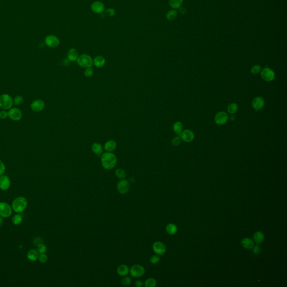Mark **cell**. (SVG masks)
Here are the masks:
<instances>
[{
    "label": "cell",
    "mask_w": 287,
    "mask_h": 287,
    "mask_svg": "<svg viewBox=\"0 0 287 287\" xmlns=\"http://www.w3.org/2000/svg\"><path fill=\"white\" fill-rule=\"evenodd\" d=\"M261 70V67L260 65H255L251 68V72L254 75L259 74Z\"/></svg>",
    "instance_id": "obj_35"
},
{
    "label": "cell",
    "mask_w": 287,
    "mask_h": 287,
    "mask_svg": "<svg viewBox=\"0 0 287 287\" xmlns=\"http://www.w3.org/2000/svg\"><path fill=\"white\" fill-rule=\"evenodd\" d=\"M238 107L237 104L236 103H232L231 104H229L228 107H227L228 112L231 114H234V113H236L238 110Z\"/></svg>",
    "instance_id": "obj_33"
},
{
    "label": "cell",
    "mask_w": 287,
    "mask_h": 287,
    "mask_svg": "<svg viewBox=\"0 0 287 287\" xmlns=\"http://www.w3.org/2000/svg\"><path fill=\"white\" fill-rule=\"evenodd\" d=\"M67 56L68 61L74 62L77 60L79 57V53L75 48H71L68 50Z\"/></svg>",
    "instance_id": "obj_18"
},
{
    "label": "cell",
    "mask_w": 287,
    "mask_h": 287,
    "mask_svg": "<svg viewBox=\"0 0 287 287\" xmlns=\"http://www.w3.org/2000/svg\"><path fill=\"white\" fill-rule=\"evenodd\" d=\"M130 182L125 179H122L117 183V189L118 192L122 195L127 194L130 190Z\"/></svg>",
    "instance_id": "obj_6"
},
{
    "label": "cell",
    "mask_w": 287,
    "mask_h": 287,
    "mask_svg": "<svg viewBox=\"0 0 287 287\" xmlns=\"http://www.w3.org/2000/svg\"><path fill=\"white\" fill-rule=\"evenodd\" d=\"M39 262L41 263H45L48 260V257L46 255L44 254H41V255L39 256Z\"/></svg>",
    "instance_id": "obj_41"
},
{
    "label": "cell",
    "mask_w": 287,
    "mask_h": 287,
    "mask_svg": "<svg viewBox=\"0 0 287 287\" xmlns=\"http://www.w3.org/2000/svg\"><path fill=\"white\" fill-rule=\"evenodd\" d=\"M76 61L77 64L83 68L90 67L93 64V60L92 58L90 56L86 54H83L79 56Z\"/></svg>",
    "instance_id": "obj_4"
},
{
    "label": "cell",
    "mask_w": 287,
    "mask_h": 287,
    "mask_svg": "<svg viewBox=\"0 0 287 287\" xmlns=\"http://www.w3.org/2000/svg\"><path fill=\"white\" fill-rule=\"evenodd\" d=\"M14 101L11 96L7 94L0 95V108L3 110H10L13 105Z\"/></svg>",
    "instance_id": "obj_3"
},
{
    "label": "cell",
    "mask_w": 287,
    "mask_h": 287,
    "mask_svg": "<svg viewBox=\"0 0 287 287\" xmlns=\"http://www.w3.org/2000/svg\"><path fill=\"white\" fill-rule=\"evenodd\" d=\"M130 269L128 266L125 264L120 265L117 269V274L121 276H127L129 273Z\"/></svg>",
    "instance_id": "obj_19"
},
{
    "label": "cell",
    "mask_w": 287,
    "mask_h": 287,
    "mask_svg": "<svg viewBox=\"0 0 287 287\" xmlns=\"http://www.w3.org/2000/svg\"><path fill=\"white\" fill-rule=\"evenodd\" d=\"M91 9L94 13L101 14L104 11V4L100 1H95L91 5Z\"/></svg>",
    "instance_id": "obj_17"
},
{
    "label": "cell",
    "mask_w": 287,
    "mask_h": 287,
    "mask_svg": "<svg viewBox=\"0 0 287 287\" xmlns=\"http://www.w3.org/2000/svg\"><path fill=\"white\" fill-rule=\"evenodd\" d=\"M12 214L10 205L5 202H0V216L3 218H8Z\"/></svg>",
    "instance_id": "obj_7"
},
{
    "label": "cell",
    "mask_w": 287,
    "mask_h": 287,
    "mask_svg": "<svg viewBox=\"0 0 287 287\" xmlns=\"http://www.w3.org/2000/svg\"><path fill=\"white\" fill-rule=\"evenodd\" d=\"M180 138L186 143H190L194 139V133L190 130H185L182 131L179 134Z\"/></svg>",
    "instance_id": "obj_11"
},
{
    "label": "cell",
    "mask_w": 287,
    "mask_h": 287,
    "mask_svg": "<svg viewBox=\"0 0 287 287\" xmlns=\"http://www.w3.org/2000/svg\"><path fill=\"white\" fill-rule=\"evenodd\" d=\"M39 256V255L38 251L36 250H34V249L29 250L27 254L28 259L32 261H36L38 259Z\"/></svg>",
    "instance_id": "obj_22"
},
{
    "label": "cell",
    "mask_w": 287,
    "mask_h": 287,
    "mask_svg": "<svg viewBox=\"0 0 287 287\" xmlns=\"http://www.w3.org/2000/svg\"><path fill=\"white\" fill-rule=\"evenodd\" d=\"M47 250V247L43 243H39L38 245V249L37 251L39 254H44Z\"/></svg>",
    "instance_id": "obj_37"
},
{
    "label": "cell",
    "mask_w": 287,
    "mask_h": 287,
    "mask_svg": "<svg viewBox=\"0 0 287 287\" xmlns=\"http://www.w3.org/2000/svg\"><path fill=\"white\" fill-rule=\"evenodd\" d=\"M24 102V99L22 98V96L21 95H17L15 97L14 100V103L15 105L19 106L22 104Z\"/></svg>",
    "instance_id": "obj_36"
},
{
    "label": "cell",
    "mask_w": 287,
    "mask_h": 287,
    "mask_svg": "<svg viewBox=\"0 0 287 287\" xmlns=\"http://www.w3.org/2000/svg\"><path fill=\"white\" fill-rule=\"evenodd\" d=\"M167 19L170 21L175 20L177 17V11L175 10H171L168 11L166 14Z\"/></svg>",
    "instance_id": "obj_28"
},
{
    "label": "cell",
    "mask_w": 287,
    "mask_h": 287,
    "mask_svg": "<svg viewBox=\"0 0 287 287\" xmlns=\"http://www.w3.org/2000/svg\"><path fill=\"white\" fill-rule=\"evenodd\" d=\"M10 179L7 176H0V189L3 191L7 190L10 187Z\"/></svg>",
    "instance_id": "obj_16"
},
{
    "label": "cell",
    "mask_w": 287,
    "mask_h": 287,
    "mask_svg": "<svg viewBox=\"0 0 287 287\" xmlns=\"http://www.w3.org/2000/svg\"><path fill=\"white\" fill-rule=\"evenodd\" d=\"M93 64L97 67H102L106 64V59L102 56H98L94 59Z\"/></svg>",
    "instance_id": "obj_21"
},
{
    "label": "cell",
    "mask_w": 287,
    "mask_h": 287,
    "mask_svg": "<svg viewBox=\"0 0 287 287\" xmlns=\"http://www.w3.org/2000/svg\"><path fill=\"white\" fill-rule=\"evenodd\" d=\"M264 104H265L264 100L261 97H258L254 98L252 102V106L256 111L261 110L264 107Z\"/></svg>",
    "instance_id": "obj_15"
},
{
    "label": "cell",
    "mask_w": 287,
    "mask_h": 287,
    "mask_svg": "<svg viewBox=\"0 0 287 287\" xmlns=\"http://www.w3.org/2000/svg\"><path fill=\"white\" fill-rule=\"evenodd\" d=\"M8 117V112L6 110H3L0 111V118L6 119Z\"/></svg>",
    "instance_id": "obj_44"
},
{
    "label": "cell",
    "mask_w": 287,
    "mask_h": 287,
    "mask_svg": "<svg viewBox=\"0 0 287 287\" xmlns=\"http://www.w3.org/2000/svg\"><path fill=\"white\" fill-rule=\"evenodd\" d=\"M182 129H183V125L181 122H176L174 123L173 126V130L176 134L179 135L182 131Z\"/></svg>",
    "instance_id": "obj_29"
},
{
    "label": "cell",
    "mask_w": 287,
    "mask_h": 287,
    "mask_svg": "<svg viewBox=\"0 0 287 287\" xmlns=\"http://www.w3.org/2000/svg\"><path fill=\"white\" fill-rule=\"evenodd\" d=\"M156 286V281L153 278H149L144 283V286L146 287H155Z\"/></svg>",
    "instance_id": "obj_30"
},
{
    "label": "cell",
    "mask_w": 287,
    "mask_h": 287,
    "mask_svg": "<svg viewBox=\"0 0 287 287\" xmlns=\"http://www.w3.org/2000/svg\"><path fill=\"white\" fill-rule=\"evenodd\" d=\"M160 258L158 255H153L150 259V262L153 264H156L160 261Z\"/></svg>",
    "instance_id": "obj_39"
},
{
    "label": "cell",
    "mask_w": 287,
    "mask_h": 287,
    "mask_svg": "<svg viewBox=\"0 0 287 287\" xmlns=\"http://www.w3.org/2000/svg\"><path fill=\"white\" fill-rule=\"evenodd\" d=\"M228 120V114L224 112H219L215 116V122L218 125L225 124Z\"/></svg>",
    "instance_id": "obj_13"
},
{
    "label": "cell",
    "mask_w": 287,
    "mask_h": 287,
    "mask_svg": "<svg viewBox=\"0 0 287 287\" xmlns=\"http://www.w3.org/2000/svg\"><path fill=\"white\" fill-rule=\"evenodd\" d=\"M94 74V70L93 68L90 67L86 68L85 71H84V75L86 77H90L92 76Z\"/></svg>",
    "instance_id": "obj_38"
},
{
    "label": "cell",
    "mask_w": 287,
    "mask_h": 287,
    "mask_svg": "<svg viewBox=\"0 0 287 287\" xmlns=\"http://www.w3.org/2000/svg\"><path fill=\"white\" fill-rule=\"evenodd\" d=\"M181 139L180 138V137L176 136L172 139V144L174 146H178L181 144Z\"/></svg>",
    "instance_id": "obj_40"
},
{
    "label": "cell",
    "mask_w": 287,
    "mask_h": 287,
    "mask_svg": "<svg viewBox=\"0 0 287 287\" xmlns=\"http://www.w3.org/2000/svg\"><path fill=\"white\" fill-rule=\"evenodd\" d=\"M45 107V103L43 100H34L30 104L32 110L35 112H39L43 110Z\"/></svg>",
    "instance_id": "obj_12"
},
{
    "label": "cell",
    "mask_w": 287,
    "mask_h": 287,
    "mask_svg": "<svg viewBox=\"0 0 287 287\" xmlns=\"http://www.w3.org/2000/svg\"><path fill=\"white\" fill-rule=\"evenodd\" d=\"M117 148V143L114 140H108L104 144V149L107 152H112Z\"/></svg>",
    "instance_id": "obj_20"
},
{
    "label": "cell",
    "mask_w": 287,
    "mask_h": 287,
    "mask_svg": "<svg viewBox=\"0 0 287 287\" xmlns=\"http://www.w3.org/2000/svg\"><path fill=\"white\" fill-rule=\"evenodd\" d=\"M261 76L266 81H271L275 78V73L271 68L265 67L261 70Z\"/></svg>",
    "instance_id": "obj_8"
},
{
    "label": "cell",
    "mask_w": 287,
    "mask_h": 287,
    "mask_svg": "<svg viewBox=\"0 0 287 287\" xmlns=\"http://www.w3.org/2000/svg\"><path fill=\"white\" fill-rule=\"evenodd\" d=\"M135 286L137 287H141L144 286V283L141 280H137L135 283Z\"/></svg>",
    "instance_id": "obj_46"
},
{
    "label": "cell",
    "mask_w": 287,
    "mask_h": 287,
    "mask_svg": "<svg viewBox=\"0 0 287 287\" xmlns=\"http://www.w3.org/2000/svg\"><path fill=\"white\" fill-rule=\"evenodd\" d=\"M115 175L117 178L120 179H125L126 177V172L122 168L117 169L115 171Z\"/></svg>",
    "instance_id": "obj_31"
},
{
    "label": "cell",
    "mask_w": 287,
    "mask_h": 287,
    "mask_svg": "<svg viewBox=\"0 0 287 287\" xmlns=\"http://www.w3.org/2000/svg\"><path fill=\"white\" fill-rule=\"evenodd\" d=\"M261 248L259 245H256L254 246V248H253V252H254L255 255H259L261 252Z\"/></svg>",
    "instance_id": "obj_43"
},
{
    "label": "cell",
    "mask_w": 287,
    "mask_h": 287,
    "mask_svg": "<svg viewBox=\"0 0 287 287\" xmlns=\"http://www.w3.org/2000/svg\"><path fill=\"white\" fill-rule=\"evenodd\" d=\"M183 1V0H169V4L172 8L177 9L181 7Z\"/></svg>",
    "instance_id": "obj_26"
},
{
    "label": "cell",
    "mask_w": 287,
    "mask_h": 287,
    "mask_svg": "<svg viewBox=\"0 0 287 287\" xmlns=\"http://www.w3.org/2000/svg\"><path fill=\"white\" fill-rule=\"evenodd\" d=\"M122 284L123 286H129L131 283V278L130 276H125L121 281Z\"/></svg>",
    "instance_id": "obj_34"
},
{
    "label": "cell",
    "mask_w": 287,
    "mask_h": 287,
    "mask_svg": "<svg viewBox=\"0 0 287 287\" xmlns=\"http://www.w3.org/2000/svg\"><path fill=\"white\" fill-rule=\"evenodd\" d=\"M101 162L103 167L107 170L113 169L117 164V156L111 152H107L102 155Z\"/></svg>",
    "instance_id": "obj_1"
},
{
    "label": "cell",
    "mask_w": 287,
    "mask_h": 287,
    "mask_svg": "<svg viewBox=\"0 0 287 287\" xmlns=\"http://www.w3.org/2000/svg\"><path fill=\"white\" fill-rule=\"evenodd\" d=\"M28 201L24 197H18L15 199L12 203L13 210L18 213H22L27 207Z\"/></svg>",
    "instance_id": "obj_2"
},
{
    "label": "cell",
    "mask_w": 287,
    "mask_h": 287,
    "mask_svg": "<svg viewBox=\"0 0 287 287\" xmlns=\"http://www.w3.org/2000/svg\"><path fill=\"white\" fill-rule=\"evenodd\" d=\"M153 249L155 254L162 255L166 251V247L164 244L160 241H156L153 245Z\"/></svg>",
    "instance_id": "obj_14"
},
{
    "label": "cell",
    "mask_w": 287,
    "mask_h": 287,
    "mask_svg": "<svg viewBox=\"0 0 287 287\" xmlns=\"http://www.w3.org/2000/svg\"><path fill=\"white\" fill-rule=\"evenodd\" d=\"M45 43L47 46L51 48H56L60 44V41L55 35H51L45 38Z\"/></svg>",
    "instance_id": "obj_10"
},
{
    "label": "cell",
    "mask_w": 287,
    "mask_h": 287,
    "mask_svg": "<svg viewBox=\"0 0 287 287\" xmlns=\"http://www.w3.org/2000/svg\"><path fill=\"white\" fill-rule=\"evenodd\" d=\"M166 231L167 232L170 234V235H173L175 233H176L177 231V226L174 224H169L166 226Z\"/></svg>",
    "instance_id": "obj_27"
},
{
    "label": "cell",
    "mask_w": 287,
    "mask_h": 287,
    "mask_svg": "<svg viewBox=\"0 0 287 287\" xmlns=\"http://www.w3.org/2000/svg\"><path fill=\"white\" fill-rule=\"evenodd\" d=\"M22 114L20 109L17 108H10L8 112V117L13 121H19L22 118Z\"/></svg>",
    "instance_id": "obj_9"
},
{
    "label": "cell",
    "mask_w": 287,
    "mask_h": 287,
    "mask_svg": "<svg viewBox=\"0 0 287 287\" xmlns=\"http://www.w3.org/2000/svg\"><path fill=\"white\" fill-rule=\"evenodd\" d=\"M3 224V220L2 218V217L0 216V226H2Z\"/></svg>",
    "instance_id": "obj_48"
},
{
    "label": "cell",
    "mask_w": 287,
    "mask_h": 287,
    "mask_svg": "<svg viewBox=\"0 0 287 287\" xmlns=\"http://www.w3.org/2000/svg\"><path fill=\"white\" fill-rule=\"evenodd\" d=\"M91 150L93 152L97 155H100L103 153V148L102 145L100 143H94L92 145Z\"/></svg>",
    "instance_id": "obj_24"
},
{
    "label": "cell",
    "mask_w": 287,
    "mask_h": 287,
    "mask_svg": "<svg viewBox=\"0 0 287 287\" xmlns=\"http://www.w3.org/2000/svg\"><path fill=\"white\" fill-rule=\"evenodd\" d=\"M254 242L257 244L262 243L264 240V235L263 233L260 231L256 232L254 235Z\"/></svg>",
    "instance_id": "obj_23"
},
{
    "label": "cell",
    "mask_w": 287,
    "mask_h": 287,
    "mask_svg": "<svg viewBox=\"0 0 287 287\" xmlns=\"http://www.w3.org/2000/svg\"><path fill=\"white\" fill-rule=\"evenodd\" d=\"M131 276L133 278H140L143 276L145 273V270L143 266L136 264L133 265V266L130 269V271Z\"/></svg>",
    "instance_id": "obj_5"
},
{
    "label": "cell",
    "mask_w": 287,
    "mask_h": 287,
    "mask_svg": "<svg viewBox=\"0 0 287 287\" xmlns=\"http://www.w3.org/2000/svg\"><path fill=\"white\" fill-rule=\"evenodd\" d=\"M5 169L6 168L4 163H3L2 161L0 160V176H2L5 173Z\"/></svg>",
    "instance_id": "obj_45"
},
{
    "label": "cell",
    "mask_w": 287,
    "mask_h": 287,
    "mask_svg": "<svg viewBox=\"0 0 287 287\" xmlns=\"http://www.w3.org/2000/svg\"><path fill=\"white\" fill-rule=\"evenodd\" d=\"M22 215L20 214H18L15 215L12 219V223L16 225H19L22 223Z\"/></svg>",
    "instance_id": "obj_32"
},
{
    "label": "cell",
    "mask_w": 287,
    "mask_h": 287,
    "mask_svg": "<svg viewBox=\"0 0 287 287\" xmlns=\"http://www.w3.org/2000/svg\"><path fill=\"white\" fill-rule=\"evenodd\" d=\"M115 14L116 11L113 8H109L106 10V14L110 17L113 16L115 15Z\"/></svg>",
    "instance_id": "obj_42"
},
{
    "label": "cell",
    "mask_w": 287,
    "mask_h": 287,
    "mask_svg": "<svg viewBox=\"0 0 287 287\" xmlns=\"http://www.w3.org/2000/svg\"><path fill=\"white\" fill-rule=\"evenodd\" d=\"M241 244L244 248L247 249L252 248L254 245L253 241L249 238H245L243 239L241 241Z\"/></svg>",
    "instance_id": "obj_25"
},
{
    "label": "cell",
    "mask_w": 287,
    "mask_h": 287,
    "mask_svg": "<svg viewBox=\"0 0 287 287\" xmlns=\"http://www.w3.org/2000/svg\"><path fill=\"white\" fill-rule=\"evenodd\" d=\"M179 12L181 14L183 15V14H185L186 12V10L185 7H180L179 8Z\"/></svg>",
    "instance_id": "obj_47"
}]
</instances>
